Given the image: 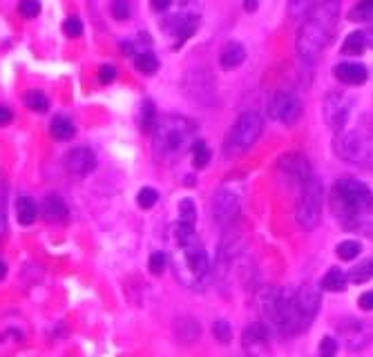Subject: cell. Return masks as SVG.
Segmentation results:
<instances>
[{
    "label": "cell",
    "instance_id": "30bf717a",
    "mask_svg": "<svg viewBox=\"0 0 373 357\" xmlns=\"http://www.w3.org/2000/svg\"><path fill=\"white\" fill-rule=\"evenodd\" d=\"M240 214V197L231 190H219L213 203V217L219 226H231Z\"/></svg>",
    "mask_w": 373,
    "mask_h": 357
},
{
    "label": "cell",
    "instance_id": "ee69618b",
    "mask_svg": "<svg viewBox=\"0 0 373 357\" xmlns=\"http://www.w3.org/2000/svg\"><path fill=\"white\" fill-rule=\"evenodd\" d=\"M5 232V192L0 197V234Z\"/></svg>",
    "mask_w": 373,
    "mask_h": 357
},
{
    "label": "cell",
    "instance_id": "52a82bcc",
    "mask_svg": "<svg viewBox=\"0 0 373 357\" xmlns=\"http://www.w3.org/2000/svg\"><path fill=\"white\" fill-rule=\"evenodd\" d=\"M297 223L299 228L304 230H313L317 228L320 219H322V183L310 179L304 192H302V199L297 203Z\"/></svg>",
    "mask_w": 373,
    "mask_h": 357
},
{
    "label": "cell",
    "instance_id": "4fadbf2b",
    "mask_svg": "<svg viewBox=\"0 0 373 357\" xmlns=\"http://www.w3.org/2000/svg\"><path fill=\"white\" fill-rule=\"evenodd\" d=\"M65 168L74 177H88L97 168V157L90 148H74L65 155Z\"/></svg>",
    "mask_w": 373,
    "mask_h": 357
},
{
    "label": "cell",
    "instance_id": "1f68e13d",
    "mask_svg": "<svg viewBox=\"0 0 373 357\" xmlns=\"http://www.w3.org/2000/svg\"><path fill=\"white\" fill-rule=\"evenodd\" d=\"M288 9H291V16L295 20L306 18V14L313 9V0H291V3H288Z\"/></svg>",
    "mask_w": 373,
    "mask_h": 357
},
{
    "label": "cell",
    "instance_id": "ac0fdd59",
    "mask_svg": "<svg viewBox=\"0 0 373 357\" xmlns=\"http://www.w3.org/2000/svg\"><path fill=\"white\" fill-rule=\"evenodd\" d=\"M244 58H246V49L244 45L240 43H235V40H231V43H226L224 49H222V54H219V63L224 69H235V67H240L244 63Z\"/></svg>",
    "mask_w": 373,
    "mask_h": 357
},
{
    "label": "cell",
    "instance_id": "d6a6232c",
    "mask_svg": "<svg viewBox=\"0 0 373 357\" xmlns=\"http://www.w3.org/2000/svg\"><path fill=\"white\" fill-rule=\"evenodd\" d=\"M137 201H139V208L150 210V208H154V203L159 201V192L154 190V188H143V190L139 192Z\"/></svg>",
    "mask_w": 373,
    "mask_h": 357
},
{
    "label": "cell",
    "instance_id": "603a6c76",
    "mask_svg": "<svg viewBox=\"0 0 373 357\" xmlns=\"http://www.w3.org/2000/svg\"><path fill=\"white\" fill-rule=\"evenodd\" d=\"M36 214H38V208L36 203L29 199V197H20L16 201V217H18V223H23V226H29V223L36 221Z\"/></svg>",
    "mask_w": 373,
    "mask_h": 357
},
{
    "label": "cell",
    "instance_id": "7bdbcfd3",
    "mask_svg": "<svg viewBox=\"0 0 373 357\" xmlns=\"http://www.w3.org/2000/svg\"><path fill=\"white\" fill-rule=\"evenodd\" d=\"M170 5H172V0H150V7L154 12H165Z\"/></svg>",
    "mask_w": 373,
    "mask_h": 357
},
{
    "label": "cell",
    "instance_id": "bcb514c9",
    "mask_svg": "<svg viewBox=\"0 0 373 357\" xmlns=\"http://www.w3.org/2000/svg\"><path fill=\"white\" fill-rule=\"evenodd\" d=\"M367 40L373 45V18H371V25H369V36H367Z\"/></svg>",
    "mask_w": 373,
    "mask_h": 357
},
{
    "label": "cell",
    "instance_id": "4316f807",
    "mask_svg": "<svg viewBox=\"0 0 373 357\" xmlns=\"http://www.w3.org/2000/svg\"><path fill=\"white\" fill-rule=\"evenodd\" d=\"M192 163H194L197 170H201V168H206L210 163V150H208V146H206L204 141H194V146H192Z\"/></svg>",
    "mask_w": 373,
    "mask_h": 357
},
{
    "label": "cell",
    "instance_id": "7402d4cb",
    "mask_svg": "<svg viewBox=\"0 0 373 357\" xmlns=\"http://www.w3.org/2000/svg\"><path fill=\"white\" fill-rule=\"evenodd\" d=\"M320 288L326 290V293H342L347 288V277H345V272H342L340 268H331L322 281H320Z\"/></svg>",
    "mask_w": 373,
    "mask_h": 357
},
{
    "label": "cell",
    "instance_id": "f6af8a7d",
    "mask_svg": "<svg viewBox=\"0 0 373 357\" xmlns=\"http://www.w3.org/2000/svg\"><path fill=\"white\" fill-rule=\"evenodd\" d=\"M244 9H246V12H255V9H257V0H246Z\"/></svg>",
    "mask_w": 373,
    "mask_h": 357
},
{
    "label": "cell",
    "instance_id": "2e32d148",
    "mask_svg": "<svg viewBox=\"0 0 373 357\" xmlns=\"http://www.w3.org/2000/svg\"><path fill=\"white\" fill-rule=\"evenodd\" d=\"M295 304L299 313H302V317L310 324L320 308V290H315L313 286H304V288H299V293L295 295Z\"/></svg>",
    "mask_w": 373,
    "mask_h": 357
},
{
    "label": "cell",
    "instance_id": "8992f818",
    "mask_svg": "<svg viewBox=\"0 0 373 357\" xmlns=\"http://www.w3.org/2000/svg\"><path fill=\"white\" fill-rule=\"evenodd\" d=\"M264 121L257 112H244V114L235 121V125L228 132L226 139V157L242 155L251 146H255V141L262 137Z\"/></svg>",
    "mask_w": 373,
    "mask_h": 357
},
{
    "label": "cell",
    "instance_id": "d590c367",
    "mask_svg": "<svg viewBox=\"0 0 373 357\" xmlns=\"http://www.w3.org/2000/svg\"><path fill=\"white\" fill-rule=\"evenodd\" d=\"M112 16L117 18V20H128L130 18L128 0H112Z\"/></svg>",
    "mask_w": 373,
    "mask_h": 357
},
{
    "label": "cell",
    "instance_id": "6da1fadb",
    "mask_svg": "<svg viewBox=\"0 0 373 357\" xmlns=\"http://www.w3.org/2000/svg\"><path fill=\"white\" fill-rule=\"evenodd\" d=\"M168 259L174 277L188 288H201L208 279V254L204 250L199 234L179 221L168 230Z\"/></svg>",
    "mask_w": 373,
    "mask_h": 357
},
{
    "label": "cell",
    "instance_id": "7dc6e473",
    "mask_svg": "<svg viewBox=\"0 0 373 357\" xmlns=\"http://www.w3.org/2000/svg\"><path fill=\"white\" fill-rule=\"evenodd\" d=\"M5 272H7V266H5V261H0V279H5Z\"/></svg>",
    "mask_w": 373,
    "mask_h": 357
},
{
    "label": "cell",
    "instance_id": "836d02e7",
    "mask_svg": "<svg viewBox=\"0 0 373 357\" xmlns=\"http://www.w3.org/2000/svg\"><path fill=\"white\" fill-rule=\"evenodd\" d=\"M373 18V0H360L358 7L351 12V20H369Z\"/></svg>",
    "mask_w": 373,
    "mask_h": 357
},
{
    "label": "cell",
    "instance_id": "5b68a950",
    "mask_svg": "<svg viewBox=\"0 0 373 357\" xmlns=\"http://www.w3.org/2000/svg\"><path fill=\"white\" fill-rule=\"evenodd\" d=\"M331 206L342 221H354L358 228V221L373 212V192L356 179H342L331 192Z\"/></svg>",
    "mask_w": 373,
    "mask_h": 357
},
{
    "label": "cell",
    "instance_id": "9a60e30c",
    "mask_svg": "<svg viewBox=\"0 0 373 357\" xmlns=\"http://www.w3.org/2000/svg\"><path fill=\"white\" fill-rule=\"evenodd\" d=\"M197 25H199V18H197V16H188V14L172 16L168 20V32L174 38V47H181L185 40L194 34Z\"/></svg>",
    "mask_w": 373,
    "mask_h": 357
},
{
    "label": "cell",
    "instance_id": "277c9868",
    "mask_svg": "<svg viewBox=\"0 0 373 357\" xmlns=\"http://www.w3.org/2000/svg\"><path fill=\"white\" fill-rule=\"evenodd\" d=\"M260 313L266 329H275L279 335H297L308 326L295 304V295L279 288H266L260 295Z\"/></svg>",
    "mask_w": 373,
    "mask_h": 357
},
{
    "label": "cell",
    "instance_id": "3957f363",
    "mask_svg": "<svg viewBox=\"0 0 373 357\" xmlns=\"http://www.w3.org/2000/svg\"><path fill=\"white\" fill-rule=\"evenodd\" d=\"M197 141V125L190 119L168 114L157 121L152 130V155L159 163H174L192 150Z\"/></svg>",
    "mask_w": 373,
    "mask_h": 357
},
{
    "label": "cell",
    "instance_id": "d4e9b609",
    "mask_svg": "<svg viewBox=\"0 0 373 357\" xmlns=\"http://www.w3.org/2000/svg\"><path fill=\"white\" fill-rule=\"evenodd\" d=\"M25 105L32 110V112H38V114H43V112L49 110V101H47V96L43 94V92L32 89V92H27V94H25Z\"/></svg>",
    "mask_w": 373,
    "mask_h": 357
},
{
    "label": "cell",
    "instance_id": "f1b7e54d",
    "mask_svg": "<svg viewBox=\"0 0 373 357\" xmlns=\"http://www.w3.org/2000/svg\"><path fill=\"white\" fill-rule=\"evenodd\" d=\"M362 252V246L358 241H342V243H338V248H335V254L340 259H345V261H351V259H356L358 254Z\"/></svg>",
    "mask_w": 373,
    "mask_h": 357
},
{
    "label": "cell",
    "instance_id": "83f0119b",
    "mask_svg": "<svg viewBox=\"0 0 373 357\" xmlns=\"http://www.w3.org/2000/svg\"><path fill=\"white\" fill-rule=\"evenodd\" d=\"M179 223L194 228V223H197V208H194L192 199H183L179 203Z\"/></svg>",
    "mask_w": 373,
    "mask_h": 357
},
{
    "label": "cell",
    "instance_id": "f546056e",
    "mask_svg": "<svg viewBox=\"0 0 373 357\" xmlns=\"http://www.w3.org/2000/svg\"><path fill=\"white\" fill-rule=\"evenodd\" d=\"M157 110H154V103L152 101H146L143 103V114H141V130L143 132H152L154 125H157Z\"/></svg>",
    "mask_w": 373,
    "mask_h": 357
},
{
    "label": "cell",
    "instance_id": "c3c4849f",
    "mask_svg": "<svg viewBox=\"0 0 373 357\" xmlns=\"http://www.w3.org/2000/svg\"><path fill=\"white\" fill-rule=\"evenodd\" d=\"M322 357H326V355H322Z\"/></svg>",
    "mask_w": 373,
    "mask_h": 357
},
{
    "label": "cell",
    "instance_id": "e0dca14e",
    "mask_svg": "<svg viewBox=\"0 0 373 357\" xmlns=\"http://www.w3.org/2000/svg\"><path fill=\"white\" fill-rule=\"evenodd\" d=\"M333 74L340 83H345V85H362L367 80L369 71L360 63H340L333 67Z\"/></svg>",
    "mask_w": 373,
    "mask_h": 357
},
{
    "label": "cell",
    "instance_id": "f35d334b",
    "mask_svg": "<svg viewBox=\"0 0 373 357\" xmlns=\"http://www.w3.org/2000/svg\"><path fill=\"white\" fill-rule=\"evenodd\" d=\"M114 78H117V67H114V65H101L99 67V80L103 85L112 83Z\"/></svg>",
    "mask_w": 373,
    "mask_h": 357
},
{
    "label": "cell",
    "instance_id": "ab89813d",
    "mask_svg": "<svg viewBox=\"0 0 373 357\" xmlns=\"http://www.w3.org/2000/svg\"><path fill=\"white\" fill-rule=\"evenodd\" d=\"M335 351H338V342L333 338H322V342H320V353L326 357H333Z\"/></svg>",
    "mask_w": 373,
    "mask_h": 357
},
{
    "label": "cell",
    "instance_id": "60d3db41",
    "mask_svg": "<svg viewBox=\"0 0 373 357\" xmlns=\"http://www.w3.org/2000/svg\"><path fill=\"white\" fill-rule=\"evenodd\" d=\"M358 306H360L362 311H373V290L362 293L360 299H358Z\"/></svg>",
    "mask_w": 373,
    "mask_h": 357
},
{
    "label": "cell",
    "instance_id": "ffe728a7",
    "mask_svg": "<svg viewBox=\"0 0 373 357\" xmlns=\"http://www.w3.org/2000/svg\"><path fill=\"white\" fill-rule=\"evenodd\" d=\"M367 45H369V40H367L365 32H351L345 40V45H342V54L345 56H360V54H365Z\"/></svg>",
    "mask_w": 373,
    "mask_h": 357
},
{
    "label": "cell",
    "instance_id": "7a4b0ae2",
    "mask_svg": "<svg viewBox=\"0 0 373 357\" xmlns=\"http://www.w3.org/2000/svg\"><path fill=\"white\" fill-rule=\"evenodd\" d=\"M340 20V0H322L306 14L297 32V52L304 60H313L331 43Z\"/></svg>",
    "mask_w": 373,
    "mask_h": 357
},
{
    "label": "cell",
    "instance_id": "8fae6325",
    "mask_svg": "<svg viewBox=\"0 0 373 357\" xmlns=\"http://www.w3.org/2000/svg\"><path fill=\"white\" fill-rule=\"evenodd\" d=\"M244 351L251 357H268L271 355V342H268V329L264 324H251L242 335Z\"/></svg>",
    "mask_w": 373,
    "mask_h": 357
},
{
    "label": "cell",
    "instance_id": "5bb4252c",
    "mask_svg": "<svg viewBox=\"0 0 373 357\" xmlns=\"http://www.w3.org/2000/svg\"><path fill=\"white\" fill-rule=\"evenodd\" d=\"M279 172L286 175L293 183H299V186H306L310 181V168L308 161L302 155H286L279 159Z\"/></svg>",
    "mask_w": 373,
    "mask_h": 357
},
{
    "label": "cell",
    "instance_id": "44dd1931",
    "mask_svg": "<svg viewBox=\"0 0 373 357\" xmlns=\"http://www.w3.org/2000/svg\"><path fill=\"white\" fill-rule=\"evenodd\" d=\"M49 132L56 141H69L76 134L74 123H72L67 116H54V121L49 123Z\"/></svg>",
    "mask_w": 373,
    "mask_h": 357
},
{
    "label": "cell",
    "instance_id": "7c38bea8",
    "mask_svg": "<svg viewBox=\"0 0 373 357\" xmlns=\"http://www.w3.org/2000/svg\"><path fill=\"white\" fill-rule=\"evenodd\" d=\"M351 112V98H347L345 94H329L324 101V116L326 123L333 130H342L349 119Z\"/></svg>",
    "mask_w": 373,
    "mask_h": 357
},
{
    "label": "cell",
    "instance_id": "4dcf8cb0",
    "mask_svg": "<svg viewBox=\"0 0 373 357\" xmlns=\"http://www.w3.org/2000/svg\"><path fill=\"white\" fill-rule=\"evenodd\" d=\"M213 335H215V340L219 342V344H228L233 340V326L219 320V322H215L213 324Z\"/></svg>",
    "mask_w": 373,
    "mask_h": 357
},
{
    "label": "cell",
    "instance_id": "cb8c5ba5",
    "mask_svg": "<svg viewBox=\"0 0 373 357\" xmlns=\"http://www.w3.org/2000/svg\"><path fill=\"white\" fill-rule=\"evenodd\" d=\"M134 65H137V69L141 71V74L152 76L154 71L159 69V60H157V56H154L152 52H139L137 58H134Z\"/></svg>",
    "mask_w": 373,
    "mask_h": 357
},
{
    "label": "cell",
    "instance_id": "b9f144b4",
    "mask_svg": "<svg viewBox=\"0 0 373 357\" xmlns=\"http://www.w3.org/2000/svg\"><path fill=\"white\" fill-rule=\"evenodd\" d=\"M12 119H14L12 110H9V107H5V105H0V128L12 123Z\"/></svg>",
    "mask_w": 373,
    "mask_h": 357
},
{
    "label": "cell",
    "instance_id": "ba28073f",
    "mask_svg": "<svg viewBox=\"0 0 373 357\" xmlns=\"http://www.w3.org/2000/svg\"><path fill=\"white\" fill-rule=\"evenodd\" d=\"M335 155L351 163L373 161V143L356 132H342L335 139Z\"/></svg>",
    "mask_w": 373,
    "mask_h": 357
},
{
    "label": "cell",
    "instance_id": "9c48e42d",
    "mask_svg": "<svg viewBox=\"0 0 373 357\" xmlns=\"http://www.w3.org/2000/svg\"><path fill=\"white\" fill-rule=\"evenodd\" d=\"M268 116L284 125H293L302 116V101L293 92H277L268 101Z\"/></svg>",
    "mask_w": 373,
    "mask_h": 357
},
{
    "label": "cell",
    "instance_id": "8d00e7d4",
    "mask_svg": "<svg viewBox=\"0 0 373 357\" xmlns=\"http://www.w3.org/2000/svg\"><path fill=\"white\" fill-rule=\"evenodd\" d=\"M18 12L23 14L25 18H36L40 14V3L38 0H23L18 7Z\"/></svg>",
    "mask_w": 373,
    "mask_h": 357
},
{
    "label": "cell",
    "instance_id": "d6986e66",
    "mask_svg": "<svg viewBox=\"0 0 373 357\" xmlns=\"http://www.w3.org/2000/svg\"><path fill=\"white\" fill-rule=\"evenodd\" d=\"M43 214H45V219L47 221H58V223H63L67 219V203L56 197V195H49L45 201H43Z\"/></svg>",
    "mask_w": 373,
    "mask_h": 357
},
{
    "label": "cell",
    "instance_id": "74e56055",
    "mask_svg": "<svg viewBox=\"0 0 373 357\" xmlns=\"http://www.w3.org/2000/svg\"><path fill=\"white\" fill-rule=\"evenodd\" d=\"M63 32H65V36H72V38L81 36V34H83L81 20H78V18H67L65 23H63Z\"/></svg>",
    "mask_w": 373,
    "mask_h": 357
},
{
    "label": "cell",
    "instance_id": "e575fe53",
    "mask_svg": "<svg viewBox=\"0 0 373 357\" xmlns=\"http://www.w3.org/2000/svg\"><path fill=\"white\" fill-rule=\"evenodd\" d=\"M165 261H168V257H165L163 252H152L150 254V261H148V268L152 275H161L163 268H165Z\"/></svg>",
    "mask_w": 373,
    "mask_h": 357
},
{
    "label": "cell",
    "instance_id": "484cf974",
    "mask_svg": "<svg viewBox=\"0 0 373 357\" xmlns=\"http://www.w3.org/2000/svg\"><path fill=\"white\" fill-rule=\"evenodd\" d=\"M349 279L354 284H365V281L373 279V259H367V261L358 263V266L349 272Z\"/></svg>",
    "mask_w": 373,
    "mask_h": 357
}]
</instances>
